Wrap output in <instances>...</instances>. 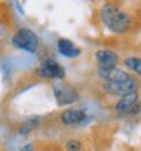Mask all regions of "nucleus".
I'll return each instance as SVG.
<instances>
[{"instance_id":"nucleus-1","label":"nucleus","mask_w":141,"mask_h":151,"mask_svg":"<svg viewBox=\"0 0 141 151\" xmlns=\"http://www.w3.org/2000/svg\"><path fill=\"white\" fill-rule=\"evenodd\" d=\"M100 22L108 31L117 35L129 34L135 28V15L120 3H104L100 8Z\"/></svg>"},{"instance_id":"nucleus-2","label":"nucleus","mask_w":141,"mask_h":151,"mask_svg":"<svg viewBox=\"0 0 141 151\" xmlns=\"http://www.w3.org/2000/svg\"><path fill=\"white\" fill-rule=\"evenodd\" d=\"M11 44L15 49H20L29 54H35L39 50V37L32 29L29 28H20L12 37H11Z\"/></svg>"},{"instance_id":"nucleus-3","label":"nucleus","mask_w":141,"mask_h":151,"mask_svg":"<svg viewBox=\"0 0 141 151\" xmlns=\"http://www.w3.org/2000/svg\"><path fill=\"white\" fill-rule=\"evenodd\" d=\"M140 87H141L140 79L134 76L129 81H123V83H101V92L108 96H113L117 99H120V98L126 96L129 93L140 92Z\"/></svg>"},{"instance_id":"nucleus-4","label":"nucleus","mask_w":141,"mask_h":151,"mask_svg":"<svg viewBox=\"0 0 141 151\" xmlns=\"http://www.w3.org/2000/svg\"><path fill=\"white\" fill-rule=\"evenodd\" d=\"M113 110L123 116H135L141 113V93L134 92L120 98L113 104Z\"/></svg>"},{"instance_id":"nucleus-5","label":"nucleus","mask_w":141,"mask_h":151,"mask_svg":"<svg viewBox=\"0 0 141 151\" xmlns=\"http://www.w3.org/2000/svg\"><path fill=\"white\" fill-rule=\"evenodd\" d=\"M35 75L41 79H63L66 76V72L63 66L54 58H45L40 61V64L35 67Z\"/></svg>"},{"instance_id":"nucleus-6","label":"nucleus","mask_w":141,"mask_h":151,"mask_svg":"<svg viewBox=\"0 0 141 151\" xmlns=\"http://www.w3.org/2000/svg\"><path fill=\"white\" fill-rule=\"evenodd\" d=\"M52 92H54V98L57 101L58 107H65V105H70L77 102L80 99V93L78 90L70 86V84H65V83H55L52 86Z\"/></svg>"},{"instance_id":"nucleus-7","label":"nucleus","mask_w":141,"mask_h":151,"mask_svg":"<svg viewBox=\"0 0 141 151\" xmlns=\"http://www.w3.org/2000/svg\"><path fill=\"white\" fill-rule=\"evenodd\" d=\"M89 119L84 109H66L58 114V122L63 127H80Z\"/></svg>"},{"instance_id":"nucleus-8","label":"nucleus","mask_w":141,"mask_h":151,"mask_svg":"<svg viewBox=\"0 0 141 151\" xmlns=\"http://www.w3.org/2000/svg\"><path fill=\"white\" fill-rule=\"evenodd\" d=\"M97 76L100 78L101 83H123V81H129V79L134 78V75L126 72V70L117 67H110V69H101L97 67L95 69Z\"/></svg>"},{"instance_id":"nucleus-9","label":"nucleus","mask_w":141,"mask_h":151,"mask_svg":"<svg viewBox=\"0 0 141 151\" xmlns=\"http://www.w3.org/2000/svg\"><path fill=\"white\" fill-rule=\"evenodd\" d=\"M94 61L97 67L110 69V67H117L121 58L118 55V52H115L113 49H97L94 52Z\"/></svg>"},{"instance_id":"nucleus-10","label":"nucleus","mask_w":141,"mask_h":151,"mask_svg":"<svg viewBox=\"0 0 141 151\" xmlns=\"http://www.w3.org/2000/svg\"><path fill=\"white\" fill-rule=\"evenodd\" d=\"M57 50H58V54L65 58H77L81 54V49L68 38H60L57 41Z\"/></svg>"},{"instance_id":"nucleus-11","label":"nucleus","mask_w":141,"mask_h":151,"mask_svg":"<svg viewBox=\"0 0 141 151\" xmlns=\"http://www.w3.org/2000/svg\"><path fill=\"white\" fill-rule=\"evenodd\" d=\"M123 64L127 70H130L137 79H141V57L138 55H129L123 58Z\"/></svg>"},{"instance_id":"nucleus-12","label":"nucleus","mask_w":141,"mask_h":151,"mask_svg":"<svg viewBox=\"0 0 141 151\" xmlns=\"http://www.w3.org/2000/svg\"><path fill=\"white\" fill-rule=\"evenodd\" d=\"M65 150L66 151H83L84 150V142L78 137H70L65 142Z\"/></svg>"}]
</instances>
